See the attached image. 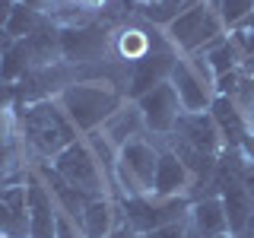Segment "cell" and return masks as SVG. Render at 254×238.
<instances>
[{
    "label": "cell",
    "mask_w": 254,
    "mask_h": 238,
    "mask_svg": "<svg viewBox=\"0 0 254 238\" xmlns=\"http://www.w3.org/2000/svg\"><path fill=\"white\" fill-rule=\"evenodd\" d=\"M19 127H22V140L35 149L38 156L54 159L58 153L76 143V127L64 115V108L51 99H35L22 108L19 115Z\"/></svg>",
    "instance_id": "6da1fadb"
},
{
    "label": "cell",
    "mask_w": 254,
    "mask_h": 238,
    "mask_svg": "<svg viewBox=\"0 0 254 238\" xmlns=\"http://www.w3.org/2000/svg\"><path fill=\"white\" fill-rule=\"evenodd\" d=\"M58 105L73 121L76 130L92 133L124 105V95L111 83H70L61 89Z\"/></svg>",
    "instance_id": "7a4b0ae2"
},
{
    "label": "cell",
    "mask_w": 254,
    "mask_h": 238,
    "mask_svg": "<svg viewBox=\"0 0 254 238\" xmlns=\"http://www.w3.org/2000/svg\"><path fill=\"white\" fill-rule=\"evenodd\" d=\"M156 169H159V153L146 140H130L118 149L115 175L124 197H153Z\"/></svg>",
    "instance_id": "3957f363"
},
{
    "label": "cell",
    "mask_w": 254,
    "mask_h": 238,
    "mask_svg": "<svg viewBox=\"0 0 254 238\" xmlns=\"http://www.w3.org/2000/svg\"><path fill=\"white\" fill-rule=\"evenodd\" d=\"M169 83L175 86L178 102H181V108H185L188 115L210 111L213 99H216V89H213L216 76H213V70L206 67V60L200 58V54H194L190 60H181V58L175 60Z\"/></svg>",
    "instance_id": "277c9868"
},
{
    "label": "cell",
    "mask_w": 254,
    "mask_h": 238,
    "mask_svg": "<svg viewBox=\"0 0 254 238\" xmlns=\"http://www.w3.org/2000/svg\"><path fill=\"white\" fill-rule=\"evenodd\" d=\"M222 19L219 13L210 6V0L200 6H194V10L181 13L178 19H172L169 26H165V35H169V45H178L181 51L188 54H197L203 51L206 45H213L216 38H222Z\"/></svg>",
    "instance_id": "5b68a950"
},
{
    "label": "cell",
    "mask_w": 254,
    "mask_h": 238,
    "mask_svg": "<svg viewBox=\"0 0 254 238\" xmlns=\"http://www.w3.org/2000/svg\"><path fill=\"white\" fill-rule=\"evenodd\" d=\"M121 213H124L127 226L137 229L140 235H146V232H156V229L181 222L185 213H190V200L185 194L165 197V200H159V197H124Z\"/></svg>",
    "instance_id": "8992f818"
},
{
    "label": "cell",
    "mask_w": 254,
    "mask_h": 238,
    "mask_svg": "<svg viewBox=\"0 0 254 238\" xmlns=\"http://www.w3.org/2000/svg\"><path fill=\"white\" fill-rule=\"evenodd\" d=\"M51 165L79 190V194L89 197V200L105 197V172H102L99 162H95V153L86 146V143H79V140L70 143L64 153H58L51 159Z\"/></svg>",
    "instance_id": "52a82bcc"
},
{
    "label": "cell",
    "mask_w": 254,
    "mask_h": 238,
    "mask_svg": "<svg viewBox=\"0 0 254 238\" xmlns=\"http://www.w3.org/2000/svg\"><path fill=\"white\" fill-rule=\"evenodd\" d=\"M175 60H178V54H175L172 48H156V51H149L146 58L133 60L130 70H127V99L137 102L140 95L156 89L159 83H169Z\"/></svg>",
    "instance_id": "ba28073f"
},
{
    "label": "cell",
    "mask_w": 254,
    "mask_h": 238,
    "mask_svg": "<svg viewBox=\"0 0 254 238\" xmlns=\"http://www.w3.org/2000/svg\"><path fill=\"white\" fill-rule=\"evenodd\" d=\"M137 108L143 115V124H146L153 133H172L175 124H178V118L185 115V108H181L178 92H175L172 83H159L156 89L140 95Z\"/></svg>",
    "instance_id": "9c48e42d"
},
{
    "label": "cell",
    "mask_w": 254,
    "mask_h": 238,
    "mask_svg": "<svg viewBox=\"0 0 254 238\" xmlns=\"http://www.w3.org/2000/svg\"><path fill=\"white\" fill-rule=\"evenodd\" d=\"M26 203H29V238H58V203L51 190L35 172L26 178Z\"/></svg>",
    "instance_id": "30bf717a"
},
{
    "label": "cell",
    "mask_w": 254,
    "mask_h": 238,
    "mask_svg": "<svg viewBox=\"0 0 254 238\" xmlns=\"http://www.w3.org/2000/svg\"><path fill=\"white\" fill-rule=\"evenodd\" d=\"M108 48V32L102 26H70L61 29V58L73 60V63H89L99 60Z\"/></svg>",
    "instance_id": "8fae6325"
},
{
    "label": "cell",
    "mask_w": 254,
    "mask_h": 238,
    "mask_svg": "<svg viewBox=\"0 0 254 238\" xmlns=\"http://www.w3.org/2000/svg\"><path fill=\"white\" fill-rule=\"evenodd\" d=\"M172 133H175V140H185V143L203 149V153H210V156H219L222 149H226L222 133H219V127H216L210 111H200V115H188L185 111V115L178 118V124H175Z\"/></svg>",
    "instance_id": "7c38bea8"
},
{
    "label": "cell",
    "mask_w": 254,
    "mask_h": 238,
    "mask_svg": "<svg viewBox=\"0 0 254 238\" xmlns=\"http://www.w3.org/2000/svg\"><path fill=\"white\" fill-rule=\"evenodd\" d=\"M35 175L45 181V187L51 190V197H54V203H58V210H61V213H67V216H70V219H76V222L83 219V210H86V203H89V197L79 194V190L70 184V181L64 178V175L54 169L51 162H42V165L35 169Z\"/></svg>",
    "instance_id": "4fadbf2b"
},
{
    "label": "cell",
    "mask_w": 254,
    "mask_h": 238,
    "mask_svg": "<svg viewBox=\"0 0 254 238\" xmlns=\"http://www.w3.org/2000/svg\"><path fill=\"white\" fill-rule=\"evenodd\" d=\"M210 115L213 121H216L219 133H222V143H226V149H242L245 137H248V127H245V115L238 111V105L229 95H216L210 105Z\"/></svg>",
    "instance_id": "5bb4252c"
},
{
    "label": "cell",
    "mask_w": 254,
    "mask_h": 238,
    "mask_svg": "<svg viewBox=\"0 0 254 238\" xmlns=\"http://www.w3.org/2000/svg\"><path fill=\"white\" fill-rule=\"evenodd\" d=\"M188 181H190V172L185 169L178 156L172 149L159 153V169H156V181H153V197L165 200V197H181L188 190Z\"/></svg>",
    "instance_id": "9a60e30c"
},
{
    "label": "cell",
    "mask_w": 254,
    "mask_h": 238,
    "mask_svg": "<svg viewBox=\"0 0 254 238\" xmlns=\"http://www.w3.org/2000/svg\"><path fill=\"white\" fill-rule=\"evenodd\" d=\"M118 222H124V213L118 210L108 197H95V200L86 203L83 219H79V229H83L86 238H108L115 232Z\"/></svg>",
    "instance_id": "2e32d148"
},
{
    "label": "cell",
    "mask_w": 254,
    "mask_h": 238,
    "mask_svg": "<svg viewBox=\"0 0 254 238\" xmlns=\"http://www.w3.org/2000/svg\"><path fill=\"white\" fill-rule=\"evenodd\" d=\"M143 127H146V124H143V115H140L137 102H133V105H121L105 124H102V137H105L115 149H121L124 143L140 140V130H143Z\"/></svg>",
    "instance_id": "e0dca14e"
},
{
    "label": "cell",
    "mask_w": 254,
    "mask_h": 238,
    "mask_svg": "<svg viewBox=\"0 0 254 238\" xmlns=\"http://www.w3.org/2000/svg\"><path fill=\"white\" fill-rule=\"evenodd\" d=\"M190 219H194V229L203 238L229 232V219H226L222 197H203V200H194L190 203Z\"/></svg>",
    "instance_id": "ac0fdd59"
},
{
    "label": "cell",
    "mask_w": 254,
    "mask_h": 238,
    "mask_svg": "<svg viewBox=\"0 0 254 238\" xmlns=\"http://www.w3.org/2000/svg\"><path fill=\"white\" fill-rule=\"evenodd\" d=\"M200 58L206 60V67L213 70V76H222V73H232V70H242V63H245V58H242V51H238V45L232 42V35H222V38H216L213 45H206L203 51H197Z\"/></svg>",
    "instance_id": "d6986e66"
},
{
    "label": "cell",
    "mask_w": 254,
    "mask_h": 238,
    "mask_svg": "<svg viewBox=\"0 0 254 238\" xmlns=\"http://www.w3.org/2000/svg\"><path fill=\"white\" fill-rule=\"evenodd\" d=\"M172 153L185 162V169L190 172V178H197L200 184L216 175V162H219V159L210 156V153H203V149H197V146H190V143H185V140H175Z\"/></svg>",
    "instance_id": "ffe728a7"
},
{
    "label": "cell",
    "mask_w": 254,
    "mask_h": 238,
    "mask_svg": "<svg viewBox=\"0 0 254 238\" xmlns=\"http://www.w3.org/2000/svg\"><path fill=\"white\" fill-rule=\"evenodd\" d=\"M156 48H172L169 42H159V38H153L146 29H124L121 35H118V51H121L124 60H140L146 58L149 51H156Z\"/></svg>",
    "instance_id": "44dd1931"
},
{
    "label": "cell",
    "mask_w": 254,
    "mask_h": 238,
    "mask_svg": "<svg viewBox=\"0 0 254 238\" xmlns=\"http://www.w3.org/2000/svg\"><path fill=\"white\" fill-rule=\"evenodd\" d=\"M42 26H45L42 13L16 0V3H13V13H10V19H6V35H10L13 42H22V38H29L32 32H38Z\"/></svg>",
    "instance_id": "7402d4cb"
},
{
    "label": "cell",
    "mask_w": 254,
    "mask_h": 238,
    "mask_svg": "<svg viewBox=\"0 0 254 238\" xmlns=\"http://www.w3.org/2000/svg\"><path fill=\"white\" fill-rule=\"evenodd\" d=\"M29 51H26V42H13L0 54V79L3 83H16V79H26L29 76Z\"/></svg>",
    "instance_id": "603a6c76"
},
{
    "label": "cell",
    "mask_w": 254,
    "mask_h": 238,
    "mask_svg": "<svg viewBox=\"0 0 254 238\" xmlns=\"http://www.w3.org/2000/svg\"><path fill=\"white\" fill-rule=\"evenodd\" d=\"M206 3V0H159L153 6H143V16H146L153 26H169L172 19H178L181 13L194 10V6Z\"/></svg>",
    "instance_id": "cb8c5ba5"
},
{
    "label": "cell",
    "mask_w": 254,
    "mask_h": 238,
    "mask_svg": "<svg viewBox=\"0 0 254 238\" xmlns=\"http://www.w3.org/2000/svg\"><path fill=\"white\" fill-rule=\"evenodd\" d=\"M210 6L219 13L226 29H238L254 13V0H210Z\"/></svg>",
    "instance_id": "d4e9b609"
},
{
    "label": "cell",
    "mask_w": 254,
    "mask_h": 238,
    "mask_svg": "<svg viewBox=\"0 0 254 238\" xmlns=\"http://www.w3.org/2000/svg\"><path fill=\"white\" fill-rule=\"evenodd\" d=\"M13 102H16V89L13 83L0 79V146L13 143Z\"/></svg>",
    "instance_id": "484cf974"
},
{
    "label": "cell",
    "mask_w": 254,
    "mask_h": 238,
    "mask_svg": "<svg viewBox=\"0 0 254 238\" xmlns=\"http://www.w3.org/2000/svg\"><path fill=\"white\" fill-rule=\"evenodd\" d=\"M0 238H29V216H16L3 200H0Z\"/></svg>",
    "instance_id": "4316f807"
},
{
    "label": "cell",
    "mask_w": 254,
    "mask_h": 238,
    "mask_svg": "<svg viewBox=\"0 0 254 238\" xmlns=\"http://www.w3.org/2000/svg\"><path fill=\"white\" fill-rule=\"evenodd\" d=\"M232 102L238 105V111H242L245 118H254V73H242V76H238Z\"/></svg>",
    "instance_id": "83f0119b"
},
{
    "label": "cell",
    "mask_w": 254,
    "mask_h": 238,
    "mask_svg": "<svg viewBox=\"0 0 254 238\" xmlns=\"http://www.w3.org/2000/svg\"><path fill=\"white\" fill-rule=\"evenodd\" d=\"M232 42L238 45V51H242V58H245V60L254 58V32H251V29H245V26L232 29Z\"/></svg>",
    "instance_id": "f1b7e54d"
},
{
    "label": "cell",
    "mask_w": 254,
    "mask_h": 238,
    "mask_svg": "<svg viewBox=\"0 0 254 238\" xmlns=\"http://www.w3.org/2000/svg\"><path fill=\"white\" fill-rule=\"evenodd\" d=\"M58 238H86L76 219H70L67 213H58Z\"/></svg>",
    "instance_id": "f546056e"
},
{
    "label": "cell",
    "mask_w": 254,
    "mask_h": 238,
    "mask_svg": "<svg viewBox=\"0 0 254 238\" xmlns=\"http://www.w3.org/2000/svg\"><path fill=\"white\" fill-rule=\"evenodd\" d=\"M238 76H242V70H232V73L216 76V83H213L216 95H229V99H232V95H235V86H238Z\"/></svg>",
    "instance_id": "4dcf8cb0"
},
{
    "label": "cell",
    "mask_w": 254,
    "mask_h": 238,
    "mask_svg": "<svg viewBox=\"0 0 254 238\" xmlns=\"http://www.w3.org/2000/svg\"><path fill=\"white\" fill-rule=\"evenodd\" d=\"M143 238H188V232H185V222H175V226H165V229H156V232H146Z\"/></svg>",
    "instance_id": "1f68e13d"
},
{
    "label": "cell",
    "mask_w": 254,
    "mask_h": 238,
    "mask_svg": "<svg viewBox=\"0 0 254 238\" xmlns=\"http://www.w3.org/2000/svg\"><path fill=\"white\" fill-rule=\"evenodd\" d=\"M108 238H143V235L137 232V229H130L127 222H118V226H115V232H111Z\"/></svg>",
    "instance_id": "d6a6232c"
},
{
    "label": "cell",
    "mask_w": 254,
    "mask_h": 238,
    "mask_svg": "<svg viewBox=\"0 0 254 238\" xmlns=\"http://www.w3.org/2000/svg\"><path fill=\"white\" fill-rule=\"evenodd\" d=\"M13 3L16 0H0V32L6 29V19H10V13H13Z\"/></svg>",
    "instance_id": "836d02e7"
},
{
    "label": "cell",
    "mask_w": 254,
    "mask_h": 238,
    "mask_svg": "<svg viewBox=\"0 0 254 238\" xmlns=\"http://www.w3.org/2000/svg\"><path fill=\"white\" fill-rule=\"evenodd\" d=\"M19 3H26V6H32V10H42V6L48 3V0H19Z\"/></svg>",
    "instance_id": "e575fe53"
},
{
    "label": "cell",
    "mask_w": 254,
    "mask_h": 238,
    "mask_svg": "<svg viewBox=\"0 0 254 238\" xmlns=\"http://www.w3.org/2000/svg\"><path fill=\"white\" fill-rule=\"evenodd\" d=\"M73 3H76V6H102L105 0H73Z\"/></svg>",
    "instance_id": "d590c367"
},
{
    "label": "cell",
    "mask_w": 254,
    "mask_h": 238,
    "mask_svg": "<svg viewBox=\"0 0 254 238\" xmlns=\"http://www.w3.org/2000/svg\"><path fill=\"white\" fill-rule=\"evenodd\" d=\"M242 73H254V58H248L242 63Z\"/></svg>",
    "instance_id": "8d00e7d4"
},
{
    "label": "cell",
    "mask_w": 254,
    "mask_h": 238,
    "mask_svg": "<svg viewBox=\"0 0 254 238\" xmlns=\"http://www.w3.org/2000/svg\"><path fill=\"white\" fill-rule=\"evenodd\" d=\"M242 26H245V29H251V32H254V13H251V16H248V19H245V22H242Z\"/></svg>",
    "instance_id": "74e56055"
},
{
    "label": "cell",
    "mask_w": 254,
    "mask_h": 238,
    "mask_svg": "<svg viewBox=\"0 0 254 238\" xmlns=\"http://www.w3.org/2000/svg\"><path fill=\"white\" fill-rule=\"evenodd\" d=\"M133 3H140V6H153V3H159V0H133Z\"/></svg>",
    "instance_id": "f35d334b"
}]
</instances>
